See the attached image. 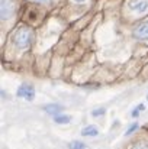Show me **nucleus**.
Returning a JSON list of instances; mask_svg holds the SVG:
<instances>
[{
  "label": "nucleus",
  "mask_w": 148,
  "mask_h": 149,
  "mask_svg": "<svg viewBox=\"0 0 148 149\" xmlns=\"http://www.w3.org/2000/svg\"><path fill=\"white\" fill-rule=\"evenodd\" d=\"M34 38H35V33H34L32 29H29V28H19L15 32V35H13V44H15L16 48L25 49V48H28L32 44Z\"/></svg>",
  "instance_id": "nucleus-1"
},
{
  "label": "nucleus",
  "mask_w": 148,
  "mask_h": 149,
  "mask_svg": "<svg viewBox=\"0 0 148 149\" xmlns=\"http://www.w3.org/2000/svg\"><path fill=\"white\" fill-rule=\"evenodd\" d=\"M0 12H1V19L3 20L10 19L16 12V1L15 0H1Z\"/></svg>",
  "instance_id": "nucleus-2"
},
{
  "label": "nucleus",
  "mask_w": 148,
  "mask_h": 149,
  "mask_svg": "<svg viewBox=\"0 0 148 149\" xmlns=\"http://www.w3.org/2000/svg\"><path fill=\"white\" fill-rule=\"evenodd\" d=\"M128 9L135 13H145L148 12V0H128Z\"/></svg>",
  "instance_id": "nucleus-3"
},
{
  "label": "nucleus",
  "mask_w": 148,
  "mask_h": 149,
  "mask_svg": "<svg viewBox=\"0 0 148 149\" xmlns=\"http://www.w3.org/2000/svg\"><path fill=\"white\" fill-rule=\"evenodd\" d=\"M18 97H22V99H26L28 101H32L34 97H35V88L29 84H22L18 91H16Z\"/></svg>",
  "instance_id": "nucleus-4"
},
{
  "label": "nucleus",
  "mask_w": 148,
  "mask_h": 149,
  "mask_svg": "<svg viewBox=\"0 0 148 149\" xmlns=\"http://www.w3.org/2000/svg\"><path fill=\"white\" fill-rule=\"evenodd\" d=\"M134 35H135V38H138V39L148 41V20L142 22L141 25H138V26H137V29H135Z\"/></svg>",
  "instance_id": "nucleus-5"
},
{
  "label": "nucleus",
  "mask_w": 148,
  "mask_h": 149,
  "mask_svg": "<svg viewBox=\"0 0 148 149\" xmlns=\"http://www.w3.org/2000/svg\"><path fill=\"white\" fill-rule=\"evenodd\" d=\"M44 110H45L48 114H51V116H57V114L61 113L62 107H61L60 104H45V106H44Z\"/></svg>",
  "instance_id": "nucleus-6"
},
{
  "label": "nucleus",
  "mask_w": 148,
  "mask_h": 149,
  "mask_svg": "<svg viewBox=\"0 0 148 149\" xmlns=\"http://www.w3.org/2000/svg\"><path fill=\"white\" fill-rule=\"evenodd\" d=\"M81 135H83V136H97L99 130H97V127H96V126L89 125V126H86V127L81 130Z\"/></svg>",
  "instance_id": "nucleus-7"
},
{
  "label": "nucleus",
  "mask_w": 148,
  "mask_h": 149,
  "mask_svg": "<svg viewBox=\"0 0 148 149\" xmlns=\"http://www.w3.org/2000/svg\"><path fill=\"white\" fill-rule=\"evenodd\" d=\"M70 120H71V117L67 116V114H57V116H54V122L58 123V125H67V123H70Z\"/></svg>",
  "instance_id": "nucleus-8"
},
{
  "label": "nucleus",
  "mask_w": 148,
  "mask_h": 149,
  "mask_svg": "<svg viewBox=\"0 0 148 149\" xmlns=\"http://www.w3.org/2000/svg\"><path fill=\"white\" fill-rule=\"evenodd\" d=\"M68 148L70 149H86V145H84V143H81V142L74 141V142H71V143L68 145Z\"/></svg>",
  "instance_id": "nucleus-9"
},
{
  "label": "nucleus",
  "mask_w": 148,
  "mask_h": 149,
  "mask_svg": "<svg viewBox=\"0 0 148 149\" xmlns=\"http://www.w3.org/2000/svg\"><path fill=\"white\" fill-rule=\"evenodd\" d=\"M141 110H144V104H140L138 109H134V111H132V117H138V114H140Z\"/></svg>",
  "instance_id": "nucleus-10"
},
{
  "label": "nucleus",
  "mask_w": 148,
  "mask_h": 149,
  "mask_svg": "<svg viewBox=\"0 0 148 149\" xmlns=\"http://www.w3.org/2000/svg\"><path fill=\"white\" fill-rule=\"evenodd\" d=\"M137 129H138V123H134V125H132V126L126 130V135H131V133H132L134 130H137Z\"/></svg>",
  "instance_id": "nucleus-11"
},
{
  "label": "nucleus",
  "mask_w": 148,
  "mask_h": 149,
  "mask_svg": "<svg viewBox=\"0 0 148 149\" xmlns=\"http://www.w3.org/2000/svg\"><path fill=\"white\" fill-rule=\"evenodd\" d=\"M131 149H148V145H145V143H138V145H134Z\"/></svg>",
  "instance_id": "nucleus-12"
},
{
  "label": "nucleus",
  "mask_w": 148,
  "mask_h": 149,
  "mask_svg": "<svg viewBox=\"0 0 148 149\" xmlns=\"http://www.w3.org/2000/svg\"><path fill=\"white\" fill-rule=\"evenodd\" d=\"M100 114H105V109H103V107H102V109H96V110L93 111V116H96V117L100 116Z\"/></svg>",
  "instance_id": "nucleus-13"
},
{
  "label": "nucleus",
  "mask_w": 148,
  "mask_h": 149,
  "mask_svg": "<svg viewBox=\"0 0 148 149\" xmlns=\"http://www.w3.org/2000/svg\"><path fill=\"white\" fill-rule=\"evenodd\" d=\"M32 1H36V3H48L49 0H32Z\"/></svg>",
  "instance_id": "nucleus-14"
},
{
  "label": "nucleus",
  "mask_w": 148,
  "mask_h": 149,
  "mask_svg": "<svg viewBox=\"0 0 148 149\" xmlns=\"http://www.w3.org/2000/svg\"><path fill=\"white\" fill-rule=\"evenodd\" d=\"M74 1H77V3H83V1H86V0H74Z\"/></svg>",
  "instance_id": "nucleus-15"
},
{
  "label": "nucleus",
  "mask_w": 148,
  "mask_h": 149,
  "mask_svg": "<svg viewBox=\"0 0 148 149\" xmlns=\"http://www.w3.org/2000/svg\"><path fill=\"white\" fill-rule=\"evenodd\" d=\"M147 99H148V96H147Z\"/></svg>",
  "instance_id": "nucleus-16"
}]
</instances>
